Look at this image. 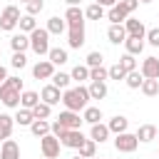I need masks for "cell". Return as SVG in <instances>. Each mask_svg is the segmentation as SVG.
<instances>
[{"mask_svg": "<svg viewBox=\"0 0 159 159\" xmlns=\"http://www.w3.org/2000/svg\"><path fill=\"white\" fill-rule=\"evenodd\" d=\"M89 99H92V97H89V89L82 87V84L62 92V104H65V109H70V112H84V109L89 107Z\"/></svg>", "mask_w": 159, "mask_h": 159, "instance_id": "cell-1", "label": "cell"}, {"mask_svg": "<svg viewBox=\"0 0 159 159\" xmlns=\"http://www.w3.org/2000/svg\"><path fill=\"white\" fill-rule=\"evenodd\" d=\"M30 50L37 55V57H45V55H50V32H47V27H37L35 32H30Z\"/></svg>", "mask_w": 159, "mask_h": 159, "instance_id": "cell-2", "label": "cell"}, {"mask_svg": "<svg viewBox=\"0 0 159 159\" xmlns=\"http://www.w3.org/2000/svg\"><path fill=\"white\" fill-rule=\"evenodd\" d=\"M20 7L17 5H7L5 10H2V15H0V30H5V32H12L15 27H17V22H20Z\"/></svg>", "mask_w": 159, "mask_h": 159, "instance_id": "cell-3", "label": "cell"}, {"mask_svg": "<svg viewBox=\"0 0 159 159\" xmlns=\"http://www.w3.org/2000/svg\"><path fill=\"white\" fill-rule=\"evenodd\" d=\"M20 89H15L12 84H7V82H2L0 84V102L7 107V109H20Z\"/></svg>", "mask_w": 159, "mask_h": 159, "instance_id": "cell-4", "label": "cell"}, {"mask_svg": "<svg viewBox=\"0 0 159 159\" xmlns=\"http://www.w3.org/2000/svg\"><path fill=\"white\" fill-rule=\"evenodd\" d=\"M60 149H62V142L55 137V134H47L40 139V152L45 159H57L60 157Z\"/></svg>", "mask_w": 159, "mask_h": 159, "instance_id": "cell-5", "label": "cell"}, {"mask_svg": "<svg viewBox=\"0 0 159 159\" xmlns=\"http://www.w3.org/2000/svg\"><path fill=\"white\" fill-rule=\"evenodd\" d=\"M137 147H139V139H137V134H129V132H124V134H117V137H114V149H117L119 154H132Z\"/></svg>", "mask_w": 159, "mask_h": 159, "instance_id": "cell-6", "label": "cell"}, {"mask_svg": "<svg viewBox=\"0 0 159 159\" xmlns=\"http://www.w3.org/2000/svg\"><path fill=\"white\" fill-rule=\"evenodd\" d=\"M124 30H127V37H139V40H147V27L142 20H134V17H127L124 20Z\"/></svg>", "mask_w": 159, "mask_h": 159, "instance_id": "cell-7", "label": "cell"}, {"mask_svg": "<svg viewBox=\"0 0 159 159\" xmlns=\"http://www.w3.org/2000/svg\"><path fill=\"white\" fill-rule=\"evenodd\" d=\"M52 75H55V65L50 60H40V62L32 65V77L35 80H52Z\"/></svg>", "mask_w": 159, "mask_h": 159, "instance_id": "cell-8", "label": "cell"}, {"mask_svg": "<svg viewBox=\"0 0 159 159\" xmlns=\"http://www.w3.org/2000/svg\"><path fill=\"white\" fill-rule=\"evenodd\" d=\"M40 99H42L45 104L55 107V104H60V102H62V89H57V87L50 82V84H45V87H42V92H40Z\"/></svg>", "mask_w": 159, "mask_h": 159, "instance_id": "cell-9", "label": "cell"}, {"mask_svg": "<svg viewBox=\"0 0 159 159\" xmlns=\"http://www.w3.org/2000/svg\"><path fill=\"white\" fill-rule=\"evenodd\" d=\"M139 72L144 75V80H159V57H144Z\"/></svg>", "mask_w": 159, "mask_h": 159, "instance_id": "cell-10", "label": "cell"}, {"mask_svg": "<svg viewBox=\"0 0 159 159\" xmlns=\"http://www.w3.org/2000/svg\"><path fill=\"white\" fill-rule=\"evenodd\" d=\"M57 122H60V124H65L67 129H80V124H82L84 119L80 117V112H70V109H65V112H60Z\"/></svg>", "mask_w": 159, "mask_h": 159, "instance_id": "cell-11", "label": "cell"}, {"mask_svg": "<svg viewBox=\"0 0 159 159\" xmlns=\"http://www.w3.org/2000/svg\"><path fill=\"white\" fill-rule=\"evenodd\" d=\"M84 139H87V137H84L80 129H70V132H67L60 142H62V147H67V149H80Z\"/></svg>", "mask_w": 159, "mask_h": 159, "instance_id": "cell-12", "label": "cell"}, {"mask_svg": "<svg viewBox=\"0 0 159 159\" xmlns=\"http://www.w3.org/2000/svg\"><path fill=\"white\" fill-rule=\"evenodd\" d=\"M65 20H67V27H84V10L82 7H67Z\"/></svg>", "mask_w": 159, "mask_h": 159, "instance_id": "cell-13", "label": "cell"}, {"mask_svg": "<svg viewBox=\"0 0 159 159\" xmlns=\"http://www.w3.org/2000/svg\"><path fill=\"white\" fill-rule=\"evenodd\" d=\"M107 127H109V132L117 137V134H124V132L129 129V119H127L124 114H114V117L107 122Z\"/></svg>", "mask_w": 159, "mask_h": 159, "instance_id": "cell-14", "label": "cell"}, {"mask_svg": "<svg viewBox=\"0 0 159 159\" xmlns=\"http://www.w3.org/2000/svg\"><path fill=\"white\" fill-rule=\"evenodd\" d=\"M12 129H15V117H10L7 112H0V142L10 139Z\"/></svg>", "mask_w": 159, "mask_h": 159, "instance_id": "cell-15", "label": "cell"}, {"mask_svg": "<svg viewBox=\"0 0 159 159\" xmlns=\"http://www.w3.org/2000/svg\"><path fill=\"white\" fill-rule=\"evenodd\" d=\"M40 102L42 99H40V94L35 89H22V94H20V107L22 109H35Z\"/></svg>", "mask_w": 159, "mask_h": 159, "instance_id": "cell-16", "label": "cell"}, {"mask_svg": "<svg viewBox=\"0 0 159 159\" xmlns=\"http://www.w3.org/2000/svg\"><path fill=\"white\" fill-rule=\"evenodd\" d=\"M109 134H112V132H109V127H107V124H102V122L89 127V139H92V142H97V144L107 142V139H109Z\"/></svg>", "mask_w": 159, "mask_h": 159, "instance_id": "cell-17", "label": "cell"}, {"mask_svg": "<svg viewBox=\"0 0 159 159\" xmlns=\"http://www.w3.org/2000/svg\"><path fill=\"white\" fill-rule=\"evenodd\" d=\"M0 159H20V147L15 139H5L0 147Z\"/></svg>", "mask_w": 159, "mask_h": 159, "instance_id": "cell-18", "label": "cell"}, {"mask_svg": "<svg viewBox=\"0 0 159 159\" xmlns=\"http://www.w3.org/2000/svg\"><path fill=\"white\" fill-rule=\"evenodd\" d=\"M67 45H70L72 50H80V47L84 45V27H70V32H67Z\"/></svg>", "mask_w": 159, "mask_h": 159, "instance_id": "cell-19", "label": "cell"}, {"mask_svg": "<svg viewBox=\"0 0 159 159\" xmlns=\"http://www.w3.org/2000/svg\"><path fill=\"white\" fill-rule=\"evenodd\" d=\"M10 47H12V52H25V50H30V35L15 32V35L10 37Z\"/></svg>", "mask_w": 159, "mask_h": 159, "instance_id": "cell-20", "label": "cell"}, {"mask_svg": "<svg viewBox=\"0 0 159 159\" xmlns=\"http://www.w3.org/2000/svg\"><path fill=\"white\" fill-rule=\"evenodd\" d=\"M107 37H109L112 45H124V40H127V30H124V25H109Z\"/></svg>", "mask_w": 159, "mask_h": 159, "instance_id": "cell-21", "label": "cell"}, {"mask_svg": "<svg viewBox=\"0 0 159 159\" xmlns=\"http://www.w3.org/2000/svg\"><path fill=\"white\" fill-rule=\"evenodd\" d=\"M30 132L35 134V137H47V134H52V122H47V119H35L32 124H30Z\"/></svg>", "mask_w": 159, "mask_h": 159, "instance_id": "cell-22", "label": "cell"}, {"mask_svg": "<svg viewBox=\"0 0 159 159\" xmlns=\"http://www.w3.org/2000/svg\"><path fill=\"white\" fill-rule=\"evenodd\" d=\"M134 134H137V139H139L142 144H149V142L157 139V127H154V124H142Z\"/></svg>", "mask_w": 159, "mask_h": 159, "instance_id": "cell-23", "label": "cell"}, {"mask_svg": "<svg viewBox=\"0 0 159 159\" xmlns=\"http://www.w3.org/2000/svg\"><path fill=\"white\" fill-rule=\"evenodd\" d=\"M65 30H67V20H65V17L52 15V17L47 20V32H50V35H62Z\"/></svg>", "mask_w": 159, "mask_h": 159, "instance_id": "cell-24", "label": "cell"}, {"mask_svg": "<svg viewBox=\"0 0 159 159\" xmlns=\"http://www.w3.org/2000/svg\"><path fill=\"white\" fill-rule=\"evenodd\" d=\"M127 17H129V15L122 10V5H119V2H117L114 7H109V10H107V20H109L112 25H124V20H127Z\"/></svg>", "mask_w": 159, "mask_h": 159, "instance_id": "cell-25", "label": "cell"}, {"mask_svg": "<svg viewBox=\"0 0 159 159\" xmlns=\"http://www.w3.org/2000/svg\"><path fill=\"white\" fill-rule=\"evenodd\" d=\"M47 60H50L55 67H60V65H65V62L70 60V55H67V50H65V47H52V50H50V55H47Z\"/></svg>", "mask_w": 159, "mask_h": 159, "instance_id": "cell-26", "label": "cell"}, {"mask_svg": "<svg viewBox=\"0 0 159 159\" xmlns=\"http://www.w3.org/2000/svg\"><path fill=\"white\" fill-rule=\"evenodd\" d=\"M124 50L137 57V55H142V50H144V40H139V37H127V40H124Z\"/></svg>", "mask_w": 159, "mask_h": 159, "instance_id": "cell-27", "label": "cell"}, {"mask_svg": "<svg viewBox=\"0 0 159 159\" xmlns=\"http://www.w3.org/2000/svg\"><path fill=\"white\" fill-rule=\"evenodd\" d=\"M82 119H84L89 127H92V124H99V122H102V109H99V107H87V109L82 112Z\"/></svg>", "mask_w": 159, "mask_h": 159, "instance_id": "cell-28", "label": "cell"}, {"mask_svg": "<svg viewBox=\"0 0 159 159\" xmlns=\"http://www.w3.org/2000/svg\"><path fill=\"white\" fill-rule=\"evenodd\" d=\"M17 27H20V32L30 35V32H35V30H37V20H35L32 15H22V17H20V22H17Z\"/></svg>", "mask_w": 159, "mask_h": 159, "instance_id": "cell-29", "label": "cell"}, {"mask_svg": "<svg viewBox=\"0 0 159 159\" xmlns=\"http://www.w3.org/2000/svg\"><path fill=\"white\" fill-rule=\"evenodd\" d=\"M35 122V117H32V109H17L15 112V124H20V127H30Z\"/></svg>", "mask_w": 159, "mask_h": 159, "instance_id": "cell-30", "label": "cell"}, {"mask_svg": "<svg viewBox=\"0 0 159 159\" xmlns=\"http://www.w3.org/2000/svg\"><path fill=\"white\" fill-rule=\"evenodd\" d=\"M77 154H80V157H84V159H92V157H97V142H92V139H84V142H82V147L77 149Z\"/></svg>", "mask_w": 159, "mask_h": 159, "instance_id": "cell-31", "label": "cell"}, {"mask_svg": "<svg viewBox=\"0 0 159 159\" xmlns=\"http://www.w3.org/2000/svg\"><path fill=\"white\" fill-rule=\"evenodd\" d=\"M107 12H104V7L102 5H97V2H92V5H87L84 7V17L87 20H102Z\"/></svg>", "mask_w": 159, "mask_h": 159, "instance_id": "cell-32", "label": "cell"}, {"mask_svg": "<svg viewBox=\"0 0 159 159\" xmlns=\"http://www.w3.org/2000/svg\"><path fill=\"white\" fill-rule=\"evenodd\" d=\"M70 80H72V77H70L67 72H55V75H52V84H55L57 89H62V92L70 89Z\"/></svg>", "mask_w": 159, "mask_h": 159, "instance_id": "cell-33", "label": "cell"}, {"mask_svg": "<svg viewBox=\"0 0 159 159\" xmlns=\"http://www.w3.org/2000/svg\"><path fill=\"white\" fill-rule=\"evenodd\" d=\"M142 82H144V75H142L139 70L129 72V75H127V80H124V84H127L129 89H139V87H142Z\"/></svg>", "mask_w": 159, "mask_h": 159, "instance_id": "cell-34", "label": "cell"}, {"mask_svg": "<svg viewBox=\"0 0 159 159\" xmlns=\"http://www.w3.org/2000/svg\"><path fill=\"white\" fill-rule=\"evenodd\" d=\"M139 89H142V94H147V97H157V94H159V80H144Z\"/></svg>", "mask_w": 159, "mask_h": 159, "instance_id": "cell-35", "label": "cell"}, {"mask_svg": "<svg viewBox=\"0 0 159 159\" xmlns=\"http://www.w3.org/2000/svg\"><path fill=\"white\" fill-rule=\"evenodd\" d=\"M87 89H89V97L92 99H104L107 97V84L104 82H92Z\"/></svg>", "mask_w": 159, "mask_h": 159, "instance_id": "cell-36", "label": "cell"}, {"mask_svg": "<svg viewBox=\"0 0 159 159\" xmlns=\"http://www.w3.org/2000/svg\"><path fill=\"white\" fill-rule=\"evenodd\" d=\"M119 65H122V70H124L127 75L137 70V60H134V55H129V52H124V55L119 57Z\"/></svg>", "mask_w": 159, "mask_h": 159, "instance_id": "cell-37", "label": "cell"}, {"mask_svg": "<svg viewBox=\"0 0 159 159\" xmlns=\"http://www.w3.org/2000/svg\"><path fill=\"white\" fill-rule=\"evenodd\" d=\"M70 77L77 80V82H84V80H89V67L87 65H77V67H72Z\"/></svg>", "mask_w": 159, "mask_h": 159, "instance_id": "cell-38", "label": "cell"}, {"mask_svg": "<svg viewBox=\"0 0 159 159\" xmlns=\"http://www.w3.org/2000/svg\"><path fill=\"white\" fill-rule=\"evenodd\" d=\"M89 80L92 82H104V80H109V70L107 67H92L89 70Z\"/></svg>", "mask_w": 159, "mask_h": 159, "instance_id": "cell-39", "label": "cell"}, {"mask_svg": "<svg viewBox=\"0 0 159 159\" xmlns=\"http://www.w3.org/2000/svg\"><path fill=\"white\" fill-rule=\"evenodd\" d=\"M50 114H52V107L45 104V102H40V104L32 109V117H35V119H50Z\"/></svg>", "mask_w": 159, "mask_h": 159, "instance_id": "cell-40", "label": "cell"}, {"mask_svg": "<svg viewBox=\"0 0 159 159\" xmlns=\"http://www.w3.org/2000/svg\"><path fill=\"white\" fill-rule=\"evenodd\" d=\"M25 10H27L25 15H32V17H35V15H40V12L45 10V0H30V2L25 5Z\"/></svg>", "mask_w": 159, "mask_h": 159, "instance_id": "cell-41", "label": "cell"}, {"mask_svg": "<svg viewBox=\"0 0 159 159\" xmlns=\"http://www.w3.org/2000/svg\"><path fill=\"white\" fill-rule=\"evenodd\" d=\"M102 60H104V55L94 50V52H89V55H87V62H84V65H87L89 70H92V67H102Z\"/></svg>", "mask_w": 159, "mask_h": 159, "instance_id": "cell-42", "label": "cell"}, {"mask_svg": "<svg viewBox=\"0 0 159 159\" xmlns=\"http://www.w3.org/2000/svg\"><path fill=\"white\" fill-rule=\"evenodd\" d=\"M10 65H12L15 70H22V67L27 65V57H25V52H12V60H10Z\"/></svg>", "mask_w": 159, "mask_h": 159, "instance_id": "cell-43", "label": "cell"}, {"mask_svg": "<svg viewBox=\"0 0 159 159\" xmlns=\"http://www.w3.org/2000/svg\"><path fill=\"white\" fill-rule=\"evenodd\" d=\"M109 80H117V82H119V80H127V72L122 70V65H119V62L109 67Z\"/></svg>", "mask_w": 159, "mask_h": 159, "instance_id": "cell-44", "label": "cell"}, {"mask_svg": "<svg viewBox=\"0 0 159 159\" xmlns=\"http://www.w3.org/2000/svg\"><path fill=\"white\" fill-rule=\"evenodd\" d=\"M119 5H122V10H124L127 15H132V12L139 7V0H119Z\"/></svg>", "mask_w": 159, "mask_h": 159, "instance_id": "cell-45", "label": "cell"}, {"mask_svg": "<svg viewBox=\"0 0 159 159\" xmlns=\"http://www.w3.org/2000/svg\"><path fill=\"white\" fill-rule=\"evenodd\" d=\"M147 42H149L152 47H159V27L147 30Z\"/></svg>", "mask_w": 159, "mask_h": 159, "instance_id": "cell-46", "label": "cell"}, {"mask_svg": "<svg viewBox=\"0 0 159 159\" xmlns=\"http://www.w3.org/2000/svg\"><path fill=\"white\" fill-rule=\"evenodd\" d=\"M67 132H70V129H67V127H65V124H60V122H57V119H55V122H52V134H55V137H57V139H62V137H65V134H67Z\"/></svg>", "mask_w": 159, "mask_h": 159, "instance_id": "cell-47", "label": "cell"}, {"mask_svg": "<svg viewBox=\"0 0 159 159\" xmlns=\"http://www.w3.org/2000/svg\"><path fill=\"white\" fill-rule=\"evenodd\" d=\"M94 2H97V5H102V7H114L119 0H94Z\"/></svg>", "mask_w": 159, "mask_h": 159, "instance_id": "cell-48", "label": "cell"}, {"mask_svg": "<svg viewBox=\"0 0 159 159\" xmlns=\"http://www.w3.org/2000/svg\"><path fill=\"white\" fill-rule=\"evenodd\" d=\"M7 77H10V75H7V70H5V67H2V65H0V84H2V82H5V80H7Z\"/></svg>", "mask_w": 159, "mask_h": 159, "instance_id": "cell-49", "label": "cell"}, {"mask_svg": "<svg viewBox=\"0 0 159 159\" xmlns=\"http://www.w3.org/2000/svg\"><path fill=\"white\" fill-rule=\"evenodd\" d=\"M65 2H67L70 7H80V2H82V0H65Z\"/></svg>", "mask_w": 159, "mask_h": 159, "instance_id": "cell-50", "label": "cell"}, {"mask_svg": "<svg viewBox=\"0 0 159 159\" xmlns=\"http://www.w3.org/2000/svg\"><path fill=\"white\" fill-rule=\"evenodd\" d=\"M139 2H144V5H149V2H154V0H139Z\"/></svg>", "mask_w": 159, "mask_h": 159, "instance_id": "cell-51", "label": "cell"}, {"mask_svg": "<svg viewBox=\"0 0 159 159\" xmlns=\"http://www.w3.org/2000/svg\"><path fill=\"white\" fill-rule=\"evenodd\" d=\"M20 2H22V5H27V2H30V0H20Z\"/></svg>", "mask_w": 159, "mask_h": 159, "instance_id": "cell-52", "label": "cell"}, {"mask_svg": "<svg viewBox=\"0 0 159 159\" xmlns=\"http://www.w3.org/2000/svg\"><path fill=\"white\" fill-rule=\"evenodd\" d=\"M72 159H84V157H80V154H77V157H72Z\"/></svg>", "mask_w": 159, "mask_h": 159, "instance_id": "cell-53", "label": "cell"}, {"mask_svg": "<svg viewBox=\"0 0 159 159\" xmlns=\"http://www.w3.org/2000/svg\"><path fill=\"white\" fill-rule=\"evenodd\" d=\"M92 159H104V157H92Z\"/></svg>", "mask_w": 159, "mask_h": 159, "instance_id": "cell-54", "label": "cell"}, {"mask_svg": "<svg viewBox=\"0 0 159 159\" xmlns=\"http://www.w3.org/2000/svg\"><path fill=\"white\" fill-rule=\"evenodd\" d=\"M42 159H45V157H42Z\"/></svg>", "mask_w": 159, "mask_h": 159, "instance_id": "cell-55", "label": "cell"}]
</instances>
